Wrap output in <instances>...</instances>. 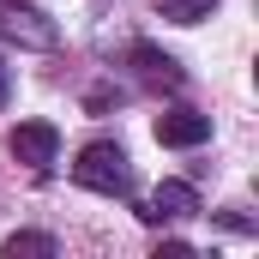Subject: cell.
<instances>
[{"mask_svg": "<svg viewBox=\"0 0 259 259\" xmlns=\"http://www.w3.org/2000/svg\"><path fill=\"white\" fill-rule=\"evenodd\" d=\"M157 259H193V247H187V241H163V247H157Z\"/></svg>", "mask_w": 259, "mask_h": 259, "instance_id": "cell-9", "label": "cell"}, {"mask_svg": "<svg viewBox=\"0 0 259 259\" xmlns=\"http://www.w3.org/2000/svg\"><path fill=\"white\" fill-rule=\"evenodd\" d=\"M0 36H6L12 49H55V42H61L55 18L36 12V6H6V12H0Z\"/></svg>", "mask_w": 259, "mask_h": 259, "instance_id": "cell-3", "label": "cell"}, {"mask_svg": "<svg viewBox=\"0 0 259 259\" xmlns=\"http://www.w3.org/2000/svg\"><path fill=\"white\" fill-rule=\"evenodd\" d=\"M133 61H139V72H145L151 84H169V91H181V84H187L181 61H175V55H163V49H151V42H139V49H133Z\"/></svg>", "mask_w": 259, "mask_h": 259, "instance_id": "cell-6", "label": "cell"}, {"mask_svg": "<svg viewBox=\"0 0 259 259\" xmlns=\"http://www.w3.org/2000/svg\"><path fill=\"white\" fill-rule=\"evenodd\" d=\"M193 211H199L193 181H157L151 205H139V217H145V223H169V217H193Z\"/></svg>", "mask_w": 259, "mask_h": 259, "instance_id": "cell-5", "label": "cell"}, {"mask_svg": "<svg viewBox=\"0 0 259 259\" xmlns=\"http://www.w3.org/2000/svg\"><path fill=\"white\" fill-rule=\"evenodd\" d=\"M0 253L6 259H55L61 247H55V235H42V229H18V235H6Z\"/></svg>", "mask_w": 259, "mask_h": 259, "instance_id": "cell-7", "label": "cell"}, {"mask_svg": "<svg viewBox=\"0 0 259 259\" xmlns=\"http://www.w3.org/2000/svg\"><path fill=\"white\" fill-rule=\"evenodd\" d=\"M211 139V115H199V109H169V115H157V145H169V151H193Z\"/></svg>", "mask_w": 259, "mask_h": 259, "instance_id": "cell-4", "label": "cell"}, {"mask_svg": "<svg viewBox=\"0 0 259 259\" xmlns=\"http://www.w3.org/2000/svg\"><path fill=\"white\" fill-rule=\"evenodd\" d=\"M151 6H157V18H169V24H199V18L217 12V0H151Z\"/></svg>", "mask_w": 259, "mask_h": 259, "instance_id": "cell-8", "label": "cell"}, {"mask_svg": "<svg viewBox=\"0 0 259 259\" xmlns=\"http://www.w3.org/2000/svg\"><path fill=\"white\" fill-rule=\"evenodd\" d=\"M6 97H12V78H6V66H0V109H6Z\"/></svg>", "mask_w": 259, "mask_h": 259, "instance_id": "cell-10", "label": "cell"}, {"mask_svg": "<svg viewBox=\"0 0 259 259\" xmlns=\"http://www.w3.org/2000/svg\"><path fill=\"white\" fill-rule=\"evenodd\" d=\"M72 181H78V187H91V193L127 199V193H133V163H127V151H121L115 139H97V145H84V151H78Z\"/></svg>", "mask_w": 259, "mask_h": 259, "instance_id": "cell-1", "label": "cell"}, {"mask_svg": "<svg viewBox=\"0 0 259 259\" xmlns=\"http://www.w3.org/2000/svg\"><path fill=\"white\" fill-rule=\"evenodd\" d=\"M6 145H12V157H18L24 169H36V175L55 169V157H61V133H55V121H18Z\"/></svg>", "mask_w": 259, "mask_h": 259, "instance_id": "cell-2", "label": "cell"}]
</instances>
